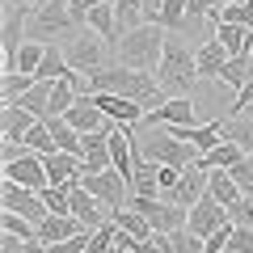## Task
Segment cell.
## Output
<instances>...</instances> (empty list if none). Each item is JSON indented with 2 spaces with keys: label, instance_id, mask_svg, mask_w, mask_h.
Here are the masks:
<instances>
[{
  "label": "cell",
  "instance_id": "obj_1",
  "mask_svg": "<svg viewBox=\"0 0 253 253\" xmlns=\"http://www.w3.org/2000/svg\"><path fill=\"white\" fill-rule=\"evenodd\" d=\"M89 89L93 93H118V97L144 101L148 110H156L165 97H169L152 72H139V68H126V63H114V68L106 63V68H97V72L89 76Z\"/></svg>",
  "mask_w": 253,
  "mask_h": 253
},
{
  "label": "cell",
  "instance_id": "obj_2",
  "mask_svg": "<svg viewBox=\"0 0 253 253\" xmlns=\"http://www.w3.org/2000/svg\"><path fill=\"white\" fill-rule=\"evenodd\" d=\"M156 81H161V89L169 97H190V89L199 84V59H194V51L186 46V38L177 30H169V38H165V55L156 63Z\"/></svg>",
  "mask_w": 253,
  "mask_h": 253
},
{
  "label": "cell",
  "instance_id": "obj_3",
  "mask_svg": "<svg viewBox=\"0 0 253 253\" xmlns=\"http://www.w3.org/2000/svg\"><path fill=\"white\" fill-rule=\"evenodd\" d=\"M165 38H169V30L161 26V21H144V26L126 30L123 38H118V63H126V68H139V72H156V63H161L165 55Z\"/></svg>",
  "mask_w": 253,
  "mask_h": 253
},
{
  "label": "cell",
  "instance_id": "obj_4",
  "mask_svg": "<svg viewBox=\"0 0 253 253\" xmlns=\"http://www.w3.org/2000/svg\"><path fill=\"white\" fill-rule=\"evenodd\" d=\"M156 135H148V139H139L135 135V152H144L148 161H156V165H177V169H186V165H194L199 161V148L194 144H186V139H177V135H169L165 126H152Z\"/></svg>",
  "mask_w": 253,
  "mask_h": 253
},
{
  "label": "cell",
  "instance_id": "obj_5",
  "mask_svg": "<svg viewBox=\"0 0 253 253\" xmlns=\"http://www.w3.org/2000/svg\"><path fill=\"white\" fill-rule=\"evenodd\" d=\"M126 207L144 211V219L152 224V232H161V236L186 228V219H190V207L169 203V199H161V194H131V199H126Z\"/></svg>",
  "mask_w": 253,
  "mask_h": 253
},
{
  "label": "cell",
  "instance_id": "obj_6",
  "mask_svg": "<svg viewBox=\"0 0 253 253\" xmlns=\"http://www.w3.org/2000/svg\"><path fill=\"white\" fill-rule=\"evenodd\" d=\"M72 30H81V21L72 17V4H68V0H42V4H34V17H30V38L46 42V38L72 34Z\"/></svg>",
  "mask_w": 253,
  "mask_h": 253
},
{
  "label": "cell",
  "instance_id": "obj_7",
  "mask_svg": "<svg viewBox=\"0 0 253 253\" xmlns=\"http://www.w3.org/2000/svg\"><path fill=\"white\" fill-rule=\"evenodd\" d=\"M63 55H68V63H72V72H81V76H93L97 68H106V51H101V38L93 34L89 26H84L81 34L72 38V42H63Z\"/></svg>",
  "mask_w": 253,
  "mask_h": 253
},
{
  "label": "cell",
  "instance_id": "obj_8",
  "mask_svg": "<svg viewBox=\"0 0 253 253\" xmlns=\"http://www.w3.org/2000/svg\"><path fill=\"white\" fill-rule=\"evenodd\" d=\"M81 186L93 190L101 203H106V211H118L126 207V199H131V181L123 177L118 169H101V173H81Z\"/></svg>",
  "mask_w": 253,
  "mask_h": 253
},
{
  "label": "cell",
  "instance_id": "obj_9",
  "mask_svg": "<svg viewBox=\"0 0 253 253\" xmlns=\"http://www.w3.org/2000/svg\"><path fill=\"white\" fill-rule=\"evenodd\" d=\"M0 207H4V211H21V215L34 219V224H42V219L51 215L46 203H42V194L30 190V186H21V181H13V177L0 181Z\"/></svg>",
  "mask_w": 253,
  "mask_h": 253
},
{
  "label": "cell",
  "instance_id": "obj_10",
  "mask_svg": "<svg viewBox=\"0 0 253 253\" xmlns=\"http://www.w3.org/2000/svg\"><path fill=\"white\" fill-rule=\"evenodd\" d=\"M224 224H232V215H228V207L215 199V194H203V199L190 207V219H186V228H190V232H199L203 241H207L215 228H224Z\"/></svg>",
  "mask_w": 253,
  "mask_h": 253
},
{
  "label": "cell",
  "instance_id": "obj_11",
  "mask_svg": "<svg viewBox=\"0 0 253 253\" xmlns=\"http://www.w3.org/2000/svg\"><path fill=\"white\" fill-rule=\"evenodd\" d=\"M93 97H97V106L106 110V118H110V123L126 126V131H135V126L148 118V106H144V101L118 97V93H93Z\"/></svg>",
  "mask_w": 253,
  "mask_h": 253
},
{
  "label": "cell",
  "instance_id": "obj_12",
  "mask_svg": "<svg viewBox=\"0 0 253 253\" xmlns=\"http://www.w3.org/2000/svg\"><path fill=\"white\" fill-rule=\"evenodd\" d=\"M207 181H211V169H203V165L194 161V165H186V169H181V181L169 190V194H161V199L181 203V207H194V203L207 194Z\"/></svg>",
  "mask_w": 253,
  "mask_h": 253
},
{
  "label": "cell",
  "instance_id": "obj_13",
  "mask_svg": "<svg viewBox=\"0 0 253 253\" xmlns=\"http://www.w3.org/2000/svg\"><path fill=\"white\" fill-rule=\"evenodd\" d=\"M4 177L21 181V186H30V190H42V186H51L42 156H38V152H30V148H26L21 156H13V161H4Z\"/></svg>",
  "mask_w": 253,
  "mask_h": 253
},
{
  "label": "cell",
  "instance_id": "obj_14",
  "mask_svg": "<svg viewBox=\"0 0 253 253\" xmlns=\"http://www.w3.org/2000/svg\"><path fill=\"white\" fill-rule=\"evenodd\" d=\"M194 118V97H165L156 110H148L144 126H190Z\"/></svg>",
  "mask_w": 253,
  "mask_h": 253
},
{
  "label": "cell",
  "instance_id": "obj_15",
  "mask_svg": "<svg viewBox=\"0 0 253 253\" xmlns=\"http://www.w3.org/2000/svg\"><path fill=\"white\" fill-rule=\"evenodd\" d=\"M101 207H106V203H101L93 190H84L81 181H72V215L81 219L84 228H93V232H97V228L110 219V211H101Z\"/></svg>",
  "mask_w": 253,
  "mask_h": 253
},
{
  "label": "cell",
  "instance_id": "obj_16",
  "mask_svg": "<svg viewBox=\"0 0 253 253\" xmlns=\"http://www.w3.org/2000/svg\"><path fill=\"white\" fill-rule=\"evenodd\" d=\"M63 118H68V123H72L81 135H84V131H97V126H106V123H110L106 110H101V106H97V97H93V89H89V93H81V97L72 101V110H68Z\"/></svg>",
  "mask_w": 253,
  "mask_h": 253
},
{
  "label": "cell",
  "instance_id": "obj_17",
  "mask_svg": "<svg viewBox=\"0 0 253 253\" xmlns=\"http://www.w3.org/2000/svg\"><path fill=\"white\" fill-rule=\"evenodd\" d=\"M38 123V114H30L21 101H13V106L0 110V144H21L26 139V131Z\"/></svg>",
  "mask_w": 253,
  "mask_h": 253
},
{
  "label": "cell",
  "instance_id": "obj_18",
  "mask_svg": "<svg viewBox=\"0 0 253 253\" xmlns=\"http://www.w3.org/2000/svg\"><path fill=\"white\" fill-rule=\"evenodd\" d=\"M148 21H161L165 30H186L190 21V0H148Z\"/></svg>",
  "mask_w": 253,
  "mask_h": 253
},
{
  "label": "cell",
  "instance_id": "obj_19",
  "mask_svg": "<svg viewBox=\"0 0 253 253\" xmlns=\"http://www.w3.org/2000/svg\"><path fill=\"white\" fill-rule=\"evenodd\" d=\"M194 59H199V81H219V72H224V63L232 59V55L224 51L219 38H207V42H199Z\"/></svg>",
  "mask_w": 253,
  "mask_h": 253
},
{
  "label": "cell",
  "instance_id": "obj_20",
  "mask_svg": "<svg viewBox=\"0 0 253 253\" xmlns=\"http://www.w3.org/2000/svg\"><path fill=\"white\" fill-rule=\"evenodd\" d=\"M76 232H84V224L76 215H46L42 224H38V241H46V245H59V241H68V236H76Z\"/></svg>",
  "mask_w": 253,
  "mask_h": 253
},
{
  "label": "cell",
  "instance_id": "obj_21",
  "mask_svg": "<svg viewBox=\"0 0 253 253\" xmlns=\"http://www.w3.org/2000/svg\"><path fill=\"white\" fill-rule=\"evenodd\" d=\"M89 30L101 38V42H114V46H118V38H123V26H118L114 4H93V9H89Z\"/></svg>",
  "mask_w": 253,
  "mask_h": 253
},
{
  "label": "cell",
  "instance_id": "obj_22",
  "mask_svg": "<svg viewBox=\"0 0 253 253\" xmlns=\"http://www.w3.org/2000/svg\"><path fill=\"white\" fill-rule=\"evenodd\" d=\"M34 81H38V76L21 72V68H4V72H0V106L21 101V97H26V89H30Z\"/></svg>",
  "mask_w": 253,
  "mask_h": 253
},
{
  "label": "cell",
  "instance_id": "obj_23",
  "mask_svg": "<svg viewBox=\"0 0 253 253\" xmlns=\"http://www.w3.org/2000/svg\"><path fill=\"white\" fill-rule=\"evenodd\" d=\"M215 38L224 42V51L232 55H249V26H236V21H215Z\"/></svg>",
  "mask_w": 253,
  "mask_h": 253
},
{
  "label": "cell",
  "instance_id": "obj_24",
  "mask_svg": "<svg viewBox=\"0 0 253 253\" xmlns=\"http://www.w3.org/2000/svg\"><path fill=\"white\" fill-rule=\"evenodd\" d=\"M63 76H72V63L59 51V42H46L42 63H38V81H63Z\"/></svg>",
  "mask_w": 253,
  "mask_h": 253
},
{
  "label": "cell",
  "instance_id": "obj_25",
  "mask_svg": "<svg viewBox=\"0 0 253 253\" xmlns=\"http://www.w3.org/2000/svg\"><path fill=\"white\" fill-rule=\"evenodd\" d=\"M219 131H224V139H232V144H241L245 152H253V118H249V114H228V118H219Z\"/></svg>",
  "mask_w": 253,
  "mask_h": 253
},
{
  "label": "cell",
  "instance_id": "obj_26",
  "mask_svg": "<svg viewBox=\"0 0 253 253\" xmlns=\"http://www.w3.org/2000/svg\"><path fill=\"white\" fill-rule=\"evenodd\" d=\"M207 194H215L219 203H224V207H232L236 199H241L245 190H241V181L232 177V173L228 169H211V181H207Z\"/></svg>",
  "mask_w": 253,
  "mask_h": 253
},
{
  "label": "cell",
  "instance_id": "obj_27",
  "mask_svg": "<svg viewBox=\"0 0 253 253\" xmlns=\"http://www.w3.org/2000/svg\"><path fill=\"white\" fill-rule=\"evenodd\" d=\"M241 156H245V148H241V144H232V139H224V144H215L211 152H203V156H199V165H203V169H232Z\"/></svg>",
  "mask_w": 253,
  "mask_h": 253
},
{
  "label": "cell",
  "instance_id": "obj_28",
  "mask_svg": "<svg viewBox=\"0 0 253 253\" xmlns=\"http://www.w3.org/2000/svg\"><path fill=\"white\" fill-rule=\"evenodd\" d=\"M110 219H114L123 232H131L135 241H144V236H152V224L144 219V211H135V207H118V211H110Z\"/></svg>",
  "mask_w": 253,
  "mask_h": 253
},
{
  "label": "cell",
  "instance_id": "obj_29",
  "mask_svg": "<svg viewBox=\"0 0 253 253\" xmlns=\"http://www.w3.org/2000/svg\"><path fill=\"white\" fill-rule=\"evenodd\" d=\"M51 84H55V81H34V84L26 89V97H21V106H26L30 114L46 118V114H51Z\"/></svg>",
  "mask_w": 253,
  "mask_h": 253
},
{
  "label": "cell",
  "instance_id": "obj_30",
  "mask_svg": "<svg viewBox=\"0 0 253 253\" xmlns=\"http://www.w3.org/2000/svg\"><path fill=\"white\" fill-rule=\"evenodd\" d=\"M114 13H118V26L126 34V30H135V26L148 21V0H114Z\"/></svg>",
  "mask_w": 253,
  "mask_h": 253
},
{
  "label": "cell",
  "instance_id": "obj_31",
  "mask_svg": "<svg viewBox=\"0 0 253 253\" xmlns=\"http://www.w3.org/2000/svg\"><path fill=\"white\" fill-rule=\"evenodd\" d=\"M21 144H26L30 152H38V156H46V152H59V144H55V135H51V126H46V118H38V123L30 126Z\"/></svg>",
  "mask_w": 253,
  "mask_h": 253
},
{
  "label": "cell",
  "instance_id": "obj_32",
  "mask_svg": "<svg viewBox=\"0 0 253 253\" xmlns=\"http://www.w3.org/2000/svg\"><path fill=\"white\" fill-rule=\"evenodd\" d=\"M0 228L13 232V236H21V241H38V224H34V219H26L21 211H4V215H0Z\"/></svg>",
  "mask_w": 253,
  "mask_h": 253
},
{
  "label": "cell",
  "instance_id": "obj_33",
  "mask_svg": "<svg viewBox=\"0 0 253 253\" xmlns=\"http://www.w3.org/2000/svg\"><path fill=\"white\" fill-rule=\"evenodd\" d=\"M169 245L177 253H207V241H203L199 232H190V228H177V232H169Z\"/></svg>",
  "mask_w": 253,
  "mask_h": 253
},
{
  "label": "cell",
  "instance_id": "obj_34",
  "mask_svg": "<svg viewBox=\"0 0 253 253\" xmlns=\"http://www.w3.org/2000/svg\"><path fill=\"white\" fill-rule=\"evenodd\" d=\"M219 21H236V26H249V30H253V0L219 4Z\"/></svg>",
  "mask_w": 253,
  "mask_h": 253
},
{
  "label": "cell",
  "instance_id": "obj_35",
  "mask_svg": "<svg viewBox=\"0 0 253 253\" xmlns=\"http://www.w3.org/2000/svg\"><path fill=\"white\" fill-rule=\"evenodd\" d=\"M42 51H46V42L30 38V42L21 46V55H17V68H21V72H30V76H38V63H42Z\"/></svg>",
  "mask_w": 253,
  "mask_h": 253
},
{
  "label": "cell",
  "instance_id": "obj_36",
  "mask_svg": "<svg viewBox=\"0 0 253 253\" xmlns=\"http://www.w3.org/2000/svg\"><path fill=\"white\" fill-rule=\"evenodd\" d=\"M228 215H232V224H245V228H253V190H245L241 199L228 207Z\"/></svg>",
  "mask_w": 253,
  "mask_h": 253
},
{
  "label": "cell",
  "instance_id": "obj_37",
  "mask_svg": "<svg viewBox=\"0 0 253 253\" xmlns=\"http://www.w3.org/2000/svg\"><path fill=\"white\" fill-rule=\"evenodd\" d=\"M228 173L241 181V190H253V152H245V156H241V161H236Z\"/></svg>",
  "mask_w": 253,
  "mask_h": 253
},
{
  "label": "cell",
  "instance_id": "obj_38",
  "mask_svg": "<svg viewBox=\"0 0 253 253\" xmlns=\"http://www.w3.org/2000/svg\"><path fill=\"white\" fill-rule=\"evenodd\" d=\"M93 241V232L84 228V232H76V236H68V241H59V245H51V253H84V245Z\"/></svg>",
  "mask_w": 253,
  "mask_h": 253
},
{
  "label": "cell",
  "instance_id": "obj_39",
  "mask_svg": "<svg viewBox=\"0 0 253 253\" xmlns=\"http://www.w3.org/2000/svg\"><path fill=\"white\" fill-rule=\"evenodd\" d=\"M228 249H232V253H253V228L236 224V228H232V241H228Z\"/></svg>",
  "mask_w": 253,
  "mask_h": 253
},
{
  "label": "cell",
  "instance_id": "obj_40",
  "mask_svg": "<svg viewBox=\"0 0 253 253\" xmlns=\"http://www.w3.org/2000/svg\"><path fill=\"white\" fill-rule=\"evenodd\" d=\"M232 228H236V224H224V228H215V232L207 236V253H224V249H228V241H232Z\"/></svg>",
  "mask_w": 253,
  "mask_h": 253
},
{
  "label": "cell",
  "instance_id": "obj_41",
  "mask_svg": "<svg viewBox=\"0 0 253 253\" xmlns=\"http://www.w3.org/2000/svg\"><path fill=\"white\" fill-rule=\"evenodd\" d=\"M68 4H72V17L81 21V30L89 26V9L93 4H114V0H68Z\"/></svg>",
  "mask_w": 253,
  "mask_h": 253
},
{
  "label": "cell",
  "instance_id": "obj_42",
  "mask_svg": "<svg viewBox=\"0 0 253 253\" xmlns=\"http://www.w3.org/2000/svg\"><path fill=\"white\" fill-rule=\"evenodd\" d=\"M131 253H165V236H161V232L144 236V241H135V245H131Z\"/></svg>",
  "mask_w": 253,
  "mask_h": 253
},
{
  "label": "cell",
  "instance_id": "obj_43",
  "mask_svg": "<svg viewBox=\"0 0 253 253\" xmlns=\"http://www.w3.org/2000/svg\"><path fill=\"white\" fill-rule=\"evenodd\" d=\"M21 245H26V241H21V236H13V232L0 236V253H21Z\"/></svg>",
  "mask_w": 253,
  "mask_h": 253
},
{
  "label": "cell",
  "instance_id": "obj_44",
  "mask_svg": "<svg viewBox=\"0 0 253 253\" xmlns=\"http://www.w3.org/2000/svg\"><path fill=\"white\" fill-rule=\"evenodd\" d=\"M21 253H51V245H46V241H26Z\"/></svg>",
  "mask_w": 253,
  "mask_h": 253
},
{
  "label": "cell",
  "instance_id": "obj_45",
  "mask_svg": "<svg viewBox=\"0 0 253 253\" xmlns=\"http://www.w3.org/2000/svg\"><path fill=\"white\" fill-rule=\"evenodd\" d=\"M165 253H177V249H173V245H169V236H165Z\"/></svg>",
  "mask_w": 253,
  "mask_h": 253
},
{
  "label": "cell",
  "instance_id": "obj_46",
  "mask_svg": "<svg viewBox=\"0 0 253 253\" xmlns=\"http://www.w3.org/2000/svg\"><path fill=\"white\" fill-rule=\"evenodd\" d=\"M249 55H253V30H249Z\"/></svg>",
  "mask_w": 253,
  "mask_h": 253
},
{
  "label": "cell",
  "instance_id": "obj_47",
  "mask_svg": "<svg viewBox=\"0 0 253 253\" xmlns=\"http://www.w3.org/2000/svg\"><path fill=\"white\" fill-rule=\"evenodd\" d=\"M30 4H42V0H30Z\"/></svg>",
  "mask_w": 253,
  "mask_h": 253
},
{
  "label": "cell",
  "instance_id": "obj_48",
  "mask_svg": "<svg viewBox=\"0 0 253 253\" xmlns=\"http://www.w3.org/2000/svg\"><path fill=\"white\" fill-rule=\"evenodd\" d=\"M224 253H232V249H224Z\"/></svg>",
  "mask_w": 253,
  "mask_h": 253
},
{
  "label": "cell",
  "instance_id": "obj_49",
  "mask_svg": "<svg viewBox=\"0 0 253 253\" xmlns=\"http://www.w3.org/2000/svg\"><path fill=\"white\" fill-rule=\"evenodd\" d=\"M123 253H131V249H123Z\"/></svg>",
  "mask_w": 253,
  "mask_h": 253
}]
</instances>
